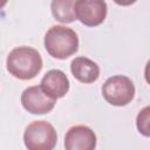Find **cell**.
<instances>
[{
	"label": "cell",
	"mask_w": 150,
	"mask_h": 150,
	"mask_svg": "<svg viewBox=\"0 0 150 150\" xmlns=\"http://www.w3.org/2000/svg\"><path fill=\"white\" fill-rule=\"evenodd\" d=\"M7 70L19 80H32L42 69L40 53L28 46H20L12 49L6 60Z\"/></svg>",
	"instance_id": "1"
},
{
	"label": "cell",
	"mask_w": 150,
	"mask_h": 150,
	"mask_svg": "<svg viewBox=\"0 0 150 150\" xmlns=\"http://www.w3.org/2000/svg\"><path fill=\"white\" fill-rule=\"evenodd\" d=\"M47 53L57 60H66L79 49V38L75 30L66 26H52L45 35Z\"/></svg>",
	"instance_id": "2"
},
{
	"label": "cell",
	"mask_w": 150,
	"mask_h": 150,
	"mask_svg": "<svg viewBox=\"0 0 150 150\" xmlns=\"http://www.w3.org/2000/svg\"><path fill=\"white\" fill-rule=\"evenodd\" d=\"M56 142V130L47 121H34L25 129L23 143L29 150H52Z\"/></svg>",
	"instance_id": "3"
},
{
	"label": "cell",
	"mask_w": 150,
	"mask_h": 150,
	"mask_svg": "<svg viewBox=\"0 0 150 150\" xmlns=\"http://www.w3.org/2000/svg\"><path fill=\"white\" fill-rule=\"evenodd\" d=\"M103 98L111 105L123 107L129 104L135 96V86L132 81L124 75H114L102 86Z\"/></svg>",
	"instance_id": "4"
},
{
	"label": "cell",
	"mask_w": 150,
	"mask_h": 150,
	"mask_svg": "<svg viewBox=\"0 0 150 150\" xmlns=\"http://www.w3.org/2000/svg\"><path fill=\"white\" fill-rule=\"evenodd\" d=\"M56 100L50 97L41 86H33L26 88L21 94L22 107L33 115L48 114L54 109Z\"/></svg>",
	"instance_id": "5"
},
{
	"label": "cell",
	"mask_w": 150,
	"mask_h": 150,
	"mask_svg": "<svg viewBox=\"0 0 150 150\" xmlns=\"http://www.w3.org/2000/svg\"><path fill=\"white\" fill-rule=\"evenodd\" d=\"M76 19L88 27L100 26L107 16L108 6L104 0H77Z\"/></svg>",
	"instance_id": "6"
},
{
	"label": "cell",
	"mask_w": 150,
	"mask_h": 150,
	"mask_svg": "<svg viewBox=\"0 0 150 150\" xmlns=\"http://www.w3.org/2000/svg\"><path fill=\"white\" fill-rule=\"evenodd\" d=\"M96 135L87 125L71 127L64 136L67 150H93L96 148Z\"/></svg>",
	"instance_id": "7"
},
{
	"label": "cell",
	"mask_w": 150,
	"mask_h": 150,
	"mask_svg": "<svg viewBox=\"0 0 150 150\" xmlns=\"http://www.w3.org/2000/svg\"><path fill=\"white\" fill-rule=\"evenodd\" d=\"M41 88L50 97L57 100L63 97L69 90V80L67 75L60 69H52L47 71L40 83Z\"/></svg>",
	"instance_id": "8"
},
{
	"label": "cell",
	"mask_w": 150,
	"mask_h": 150,
	"mask_svg": "<svg viewBox=\"0 0 150 150\" xmlns=\"http://www.w3.org/2000/svg\"><path fill=\"white\" fill-rule=\"evenodd\" d=\"M70 71L73 76L82 83H93L100 76V67L93 60L79 56L70 63Z\"/></svg>",
	"instance_id": "9"
},
{
	"label": "cell",
	"mask_w": 150,
	"mask_h": 150,
	"mask_svg": "<svg viewBox=\"0 0 150 150\" xmlns=\"http://www.w3.org/2000/svg\"><path fill=\"white\" fill-rule=\"evenodd\" d=\"M77 0H52L50 11L55 20L61 23H70L76 20V6Z\"/></svg>",
	"instance_id": "10"
},
{
	"label": "cell",
	"mask_w": 150,
	"mask_h": 150,
	"mask_svg": "<svg viewBox=\"0 0 150 150\" xmlns=\"http://www.w3.org/2000/svg\"><path fill=\"white\" fill-rule=\"evenodd\" d=\"M136 127L141 135L150 137V105L139 110L136 117Z\"/></svg>",
	"instance_id": "11"
},
{
	"label": "cell",
	"mask_w": 150,
	"mask_h": 150,
	"mask_svg": "<svg viewBox=\"0 0 150 150\" xmlns=\"http://www.w3.org/2000/svg\"><path fill=\"white\" fill-rule=\"evenodd\" d=\"M144 77H145V81L148 82V84H150V60L145 64V68H144Z\"/></svg>",
	"instance_id": "12"
},
{
	"label": "cell",
	"mask_w": 150,
	"mask_h": 150,
	"mask_svg": "<svg viewBox=\"0 0 150 150\" xmlns=\"http://www.w3.org/2000/svg\"><path fill=\"white\" fill-rule=\"evenodd\" d=\"M112 1L120 6H130V5L135 4L137 0H112Z\"/></svg>",
	"instance_id": "13"
}]
</instances>
